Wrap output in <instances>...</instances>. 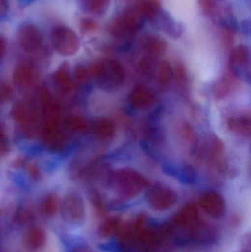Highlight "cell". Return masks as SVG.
<instances>
[{"label": "cell", "mask_w": 251, "mask_h": 252, "mask_svg": "<svg viewBox=\"0 0 251 252\" xmlns=\"http://www.w3.org/2000/svg\"><path fill=\"white\" fill-rule=\"evenodd\" d=\"M173 221L181 229L190 232H195L200 224L198 209L194 204L184 206L174 217Z\"/></svg>", "instance_id": "30bf717a"}, {"label": "cell", "mask_w": 251, "mask_h": 252, "mask_svg": "<svg viewBox=\"0 0 251 252\" xmlns=\"http://www.w3.org/2000/svg\"><path fill=\"white\" fill-rule=\"evenodd\" d=\"M250 64V50L246 45L236 47L230 55V65L234 72L240 76L246 78V74L249 73ZM250 74V73H249Z\"/></svg>", "instance_id": "4fadbf2b"}, {"label": "cell", "mask_w": 251, "mask_h": 252, "mask_svg": "<svg viewBox=\"0 0 251 252\" xmlns=\"http://www.w3.org/2000/svg\"><path fill=\"white\" fill-rule=\"evenodd\" d=\"M66 127L78 133H84L88 131V124L85 118L78 115H71L66 120Z\"/></svg>", "instance_id": "d4e9b609"}, {"label": "cell", "mask_w": 251, "mask_h": 252, "mask_svg": "<svg viewBox=\"0 0 251 252\" xmlns=\"http://www.w3.org/2000/svg\"><path fill=\"white\" fill-rule=\"evenodd\" d=\"M3 139H4V133L2 129L0 127V142H3Z\"/></svg>", "instance_id": "d590c367"}, {"label": "cell", "mask_w": 251, "mask_h": 252, "mask_svg": "<svg viewBox=\"0 0 251 252\" xmlns=\"http://www.w3.org/2000/svg\"><path fill=\"white\" fill-rule=\"evenodd\" d=\"M140 69H141L142 74L145 75H150L153 73L155 70L154 62H153V58H144L140 62Z\"/></svg>", "instance_id": "83f0119b"}, {"label": "cell", "mask_w": 251, "mask_h": 252, "mask_svg": "<svg viewBox=\"0 0 251 252\" xmlns=\"http://www.w3.org/2000/svg\"><path fill=\"white\" fill-rule=\"evenodd\" d=\"M178 199V195L173 189L162 185H155L147 195L149 205L156 211L169 210L176 204Z\"/></svg>", "instance_id": "8992f818"}, {"label": "cell", "mask_w": 251, "mask_h": 252, "mask_svg": "<svg viewBox=\"0 0 251 252\" xmlns=\"http://www.w3.org/2000/svg\"><path fill=\"white\" fill-rule=\"evenodd\" d=\"M74 75H75V78L77 81L79 82H85L88 78L91 77L90 75L89 69L88 68L85 67L82 65H79V66H76L75 68V72H74Z\"/></svg>", "instance_id": "f1b7e54d"}, {"label": "cell", "mask_w": 251, "mask_h": 252, "mask_svg": "<svg viewBox=\"0 0 251 252\" xmlns=\"http://www.w3.org/2000/svg\"><path fill=\"white\" fill-rule=\"evenodd\" d=\"M6 47H7V44H6L5 39L1 35H0V59L5 53Z\"/></svg>", "instance_id": "e575fe53"}, {"label": "cell", "mask_w": 251, "mask_h": 252, "mask_svg": "<svg viewBox=\"0 0 251 252\" xmlns=\"http://www.w3.org/2000/svg\"><path fill=\"white\" fill-rule=\"evenodd\" d=\"M231 90V84L227 78H222L218 81L215 86L214 93L218 98H223L226 97Z\"/></svg>", "instance_id": "4316f807"}, {"label": "cell", "mask_w": 251, "mask_h": 252, "mask_svg": "<svg viewBox=\"0 0 251 252\" xmlns=\"http://www.w3.org/2000/svg\"><path fill=\"white\" fill-rule=\"evenodd\" d=\"M114 182L118 192L126 198H135L148 185L142 175L131 168L121 169L116 172Z\"/></svg>", "instance_id": "3957f363"}, {"label": "cell", "mask_w": 251, "mask_h": 252, "mask_svg": "<svg viewBox=\"0 0 251 252\" xmlns=\"http://www.w3.org/2000/svg\"><path fill=\"white\" fill-rule=\"evenodd\" d=\"M120 225L119 220L115 219H109L102 224L100 234L103 236L109 237L116 233L119 230Z\"/></svg>", "instance_id": "484cf974"}, {"label": "cell", "mask_w": 251, "mask_h": 252, "mask_svg": "<svg viewBox=\"0 0 251 252\" xmlns=\"http://www.w3.org/2000/svg\"><path fill=\"white\" fill-rule=\"evenodd\" d=\"M200 205L206 214L214 219H219L225 211V200L215 191L206 192L200 199Z\"/></svg>", "instance_id": "8fae6325"}, {"label": "cell", "mask_w": 251, "mask_h": 252, "mask_svg": "<svg viewBox=\"0 0 251 252\" xmlns=\"http://www.w3.org/2000/svg\"><path fill=\"white\" fill-rule=\"evenodd\" d=\"M93 131L95 136L101 140L109 141L114 137L116 126L112 120L100 118L94 123Z\"/></svg>", "instance_id": "d6986e66"}, {"label": "cell", "mask_w": 251, "mask_h": 252, "mask_svg": "<svg viewBox=\"0 0 251 252\" xmlns=\"http://www.w3.org/2000/svg\"><path fill=\"white\" fill-rule=\"evenodd\" d=\"M89 69L97 84L105 91L114 93L122 88L126 74L122 63L114 59H103L96 62Z\"/></svg>", "instance_id": "6da1fadb"}, {"label": "cell", "mask_w": 251, "mask_h": 252, "mask_svg": "<svg viewBox=\"0 0 251 252\" xmlns=\"http://www.w3.org/2000/svg\"><path fill=\"white\" fill-rule=\"evenodd\" d=\"M13 94V90L8 84H3L0 87V99L5 100L10 98Z\"/></svg>", "instance_id": "1f68e13d"}, {"label": "cell", "mask_w": 251, "mask_h": 252, "mask_svg": "<svg viewBox=\"0 0 251 252\" xmlns=\"http://www.w3.org/2000/svg\"><path fill=\"white\" fill-rule=\"evenodd\" d=\"M41 135L44 145L50 151L60 152L66 147V136L60 130V124L44 123Z\"/></svg>", "instance_id": "9c48e42d"}, {"label": "cell", "mask_w": 251, "mask_h": 252, "mask_svg": "<svg viewBox=\"0 0 251 252\" xmlns=\"http://www.w3.org/2000/svg\"><path fill=\"white\" fill-rule=\"evenodd\" d=\"M47 241L45 231L41 226H33L28 229L25 235V242L30 250H39Z\"/></svg>", "instance_id": "2e32d148"}, {"label": "cell", "mask_w": 251, "mask_h": 252, "mask_svg": "<svg viewBox=\"0 0 251 252\" xmlns=\"http://www.w3.org/2000/svg\"><path fill=\"white\" fill-rule=\"evenodd\" d=\"M53 48L63 56H72L79 51L81 41L75 31L66 26H58L52 32Z\"/></svg>", "instance_id": "277c9868"}, {"label": "cell", "mask_w": 251, "mask_h": 252, "mask_svg": "<svg viewBox=\"0 0 251 252\" xmlns=\"http://www.w3.org/2000/svg\"><path fill=\"white\" fill-rule=\"evenodd\" d=\"M12 115L18 125L25 128L32 127L38 121V112L30 103H16L13 106Z\"/></svg>", "instance_id": "7c38bea8"}, {"label": "cell", "mask_w": 251, "mask_h": 252, "mask_svg": "<svg viewBox=\"0 0 251 252\" xmlns=\"http://www.w3.org/2000/svg\"><path fill=\"white\" fill-rule=\"evenodd\" d=\"M77 252H87L86 250H78V251Z\"/></svg>", "instance_id": "8d00e7d4"}, {"label": "cell", "mask_w": 251, "mask_h": 252, "mask_svg": "<svg viewBox=\"0 0 251 252\" xmlns=\"http://www.w3.org/2000/svg\"><path fill=\"white\" fill-rule=\"evenodd\" d=\"M200 7L206 14H211L215 10L216 4L215 0H199Z\"/></svg>", "instance_id": "4dcf8cb0"}, {"label": "cell", "mask_w": 251, "mask_h": 252, "mask_svg": "<svg viewBox=\"0 0 251 252\" xmlns=\"http://www.w3.org/2000/svg\"><path fill=\"white\" fill-rule=\"evenodd\" d=\"M40 72L35 64L29 62L20 63L13 72V80L19 87L30 89L39 82Z\"/></svg>", "instance_id": "ba28073f"}, {"label": "cell", "mask_w": 251, "mask_h": 252, "mask_svg": "<svg viewBox=\"0 0 251 252\" xmlns=\"http://www.w3.org/2000/svg\"><path fill=\"white\" fill-rule=\"evenodd\" d=\"M0 214H1V213H0Z\"/></svg>", "instance_id": "74e56055"}, {"label": "cell", "mask_w": 251, "mask_h": 252, "mask_svg": "<svg viewBox=\"0 0 251 252\" xmlns=\"http://www.w3.org/2000/svg\"><path fill=\"white\" fill-rule=\"evenodd\" d=\"M84 10L92 14L100 15L109 8L111 0H80Z\"/></svg>", "instance_id": "603a6c76"}, {"label": "cell", "mask_w": 251, "mask_h": 252, "mask_svg": "<svg viewBox=\"0 0 251 252\" xmlns=\"http://www.w3.org/2000/svg\"><path fill=\"white\" fill-rule=\"evenodd\" d=\"M142 46L144 51L152 58L162 56L167 49L166 41L161 37L155 35L146 36L143 40Z\"/></svg>", "instance_id": "e0dca14e"}, {"label": "cell", "mask_w": 251, "mask_h": 252, "mask_svg": "<svg viewBox=\"0 0 251 252\" xmlns=\"http://www.w3.org/2000/svg\"><path fill=\"white\" fill-rule=\"evenodd\" d=\"M18 44L28 53H33L41 48L44 41L41 31L32 23L22 24L16 32Z\"/></svg>", "instance_id": "5b68a950"}, {"label": "cell", "mask_w": 251, "mask_h": 252, "mask_svg": "<svg viewBox=\"0 0 251 252\" xmlns=\"http://www.w3.org/2000/svg\"><path fill=\"white\" fill-rule=\"evenodd\" d=\"M62 217L69 223H78L85 218V209L84 200L77 194H69L60 205Z\"/></svg>", "instance_id": "52a82bcc"}, {"label": "cell", "mask_w": 251, "mask_h": 252, "mask_svg": "<svg viewBox=\"0 0 251 252\" xmlns=\"http://www.w3.org/2000/svg\"><path fill=\"white\" fill-rule=\"evenodd\" d=\"M150 21L158 28L165 31L172 38H178L181 35V28L180 25L175 23L174 19L167 12L162 11V9Z\"/></svg>", "instance_id": "9a60e30c"}, {"label": "cell", "mask_w": 251, "mask_h": 252, "mask_svg": "<svg viewBox=\"0 0 251 252\" xmlns=\"http://www.w3.org/2000/svg\"><path fill=\"white\" fill-rule=\"evenodd\" d=\"M28 172L34 179H38L40 177V171L38 167L34 164H29L27 165Z\"/></svg>", "instance_id": "d6a6232c"}, {"label": "cell", "mask_w": 251, "mask_h": 252, "mask_svg": "<svg viewBox=\"0 0 251 252\" xmlns=\"http://www.w3.org/2000/svg\"><path fill=\"white\" fill-rule=\"evenodd\" d=\"M228 127L231 131L244 136L251 133V120L246 117L233 118L228 120Z\"/></svg>", "instance_id": "7402d4cb"}, {"label": "cell", "mask_w": 251, "mask_h": 252, "mask_svg": "<svg viewBox=\"0 0 251 252\" xmlns=\"http://www.w3.org/2000/svg\"><path fill=\"white\" fill-rule=\"evenodd\" d=\"M53 80L54 84L58 87L59 90L65 93L71 91L73 88V82H72L69 65L67 63L62 64L53 73Z\"/></svg>", "instance_id": "ac0fdd59"}, {"label": "cell", "mask_w": 251, "mask_h": 252, "mask_svg": "<svg viewBox=\"0 0 251 252\" xmlns=\"http://www.w3.org/2000/svg\"><path fill=\"white\" fill-rule=\"evenodd\" d=\"M97 22L91 19H83L81 22V30L84 33H88L96 31Z\"/></svg>", "instance_id": "f546056e"}, {"label": "cell", "mask_w": 251, "mask_h": 252, "mask_svg": "<svg viewBox=\"0 0 251 252\" xmlns=\"http://www.w3.org/2000/svg\"><path fill=\"white\" fill-rule=\"evenodd\" d=\"M144 19L135 6L128 7L116 16L111 24V34L117 39L131 38L142 27Z\"/></svg>", "instance_id": "7a4b0ae2"}, {"label": "cell", "mask_w": 251, "mask_h": 252, "mask_svg": "<svg viewBox=\"0 0 251 252\" xmlns=\"http://www.w3.org/2000/svg\"><path fill=\"white\" fill-rule=\"evenodd\" d=\"M156 97L153 92L143 85L136 86L130 96V102L133 107L138 110H145L156 103Z\"/></svg>", "instance_id": "5bb4252c"}, {"label": "cell", "mask_w": 251, "mask_h": 252, "mask_svg": "<svg viewBox=\"0 0 251 252\" xmlns=\"http://www.w3.org/2000/svg\"><path fill=\"white\" fill-rule=\"evenodd\" d=\"M156 67H157L156 78H157L158 83L161 87H167L173 79L174 71L172 66L169 62L163 61L161 62Z\"/></svg>", "instance_id": "44dd1931"}, {"label": "cell", "mask_w": 251, "mask_h": 252, "mask_svg": "<svg viewBox=\"0 0 251 252\" xmlns=\"http://www.w3.org/2000/svg\"><path fill=\"white\" fill-rule=\"evenodd\" d=\"M7 10H8L7 0H0V19L6 14Z\"/></svg>", "instance_id": "836d02e7"}, {"label": "cell", "mask_w": 251, "mask_h": 252, "mask_svg": "<svg viewBox=\"0 0 251 252\" xmlns=\"http://www.w3.org/2000/svg\"><path fill=\"white\" fill-rule=\"evenodd\" d=\"M59 207H60V203H59L58 198L53 194L47 195L41 201V212L49 217L54 216L58 210Z\"/></svg>", "instance_id": "cb8c5ba5"}, {"label": "cell", "mask_w": 251, "mask_h": 252, "mask_svg": "<svg viewBox=\"0 0 251 252\" xmlns=\"http://www.w3.org/2000/svg\"><path fill=\"white\" fill-rule=\"evenodd\" d=\"M134 6L144 18L150 20L161 10V0H138Z\"/></svg>", "instance_id": "ffe728a7"}]
</instances>
